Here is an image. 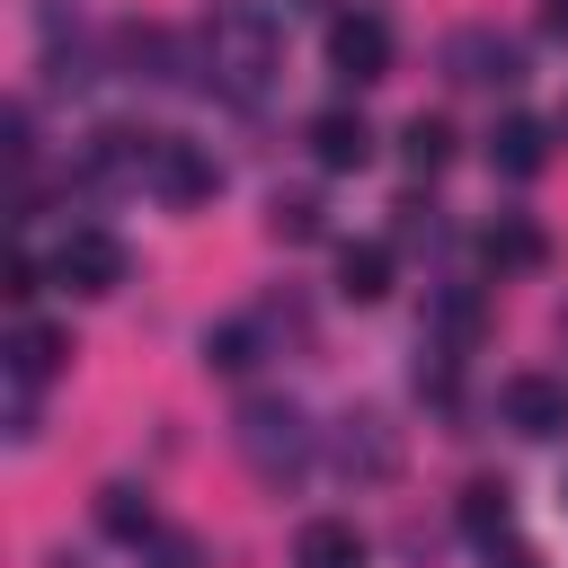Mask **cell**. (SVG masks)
Wrapping results in <instances>:
<instances>
[{"label": "cell", "instance_id": "obj_1", "mask_svg": "<svg viewBox=\"0 0 568 568\" xmlns=\"http://www.w3.org/2000/svg\"><path fill=\"white\" fill-rule=\"evenodd\" d=\"M195 71H204L231 106H257V98L275 89V71H284V27H275V9L222 0V9L204 18V36H195Z\"/></svg>", "mask_w": 568, "mask_h": 568}, {"label": "cell", "instance_id": "obj_2", "mask_svg": "<svg viewBox=\"0 0 568 568\" xmlns=\"http://www.w3.org/2000/svg\"><path fill=\"white\" fill-rule=\"evenodd\" d=\"M231 444H240V462H248L266 488H284V479L311 470V417H302L293 399H248L240 426H231Z\"/></svg>", "mask_w": 568, "mask_h": 568}, {"label": "cell", "instance_id": "obj_3", "mask_svg": "<svg viewBox=\"0 0 568 568\" xmlns=\"http://www.w3.org/2000/svg\"><path fill=\"white\" fill-rule=\"evenodd\" d=\"M390 53H399V36H390L382 9H337V18H328V71H337L346 89H373V80L390 71Z\"/></svg>", "mask_w": 568, "mask_h": 568}, {"label": "cell", "instance_id": "obj_4", "mask_svg": "<svg viewBox=\"0 0 568 568\" xmlns=\"http://www.w3.org/2000/svg\"><path fill=\"white\" fill-rule=\"evenodd\" d=\"M142 186L160 195V204H204L213 186H222V169H213V151L204 142H186V133H151V160H142Z\"/></svg>", "mask_w": 568, "mask_h": 568}, {"label": "cell", "instance_id": "obj_5", "mask_svg": "<svg viewBox=\"0 0 568 568\" xmlns=\"http://www.w3.org/2000/svg\"><path fill=\"white\" fill-rule=\"evenodd\" d=\"M124 266H133V257H124V240H115V231H98V222L62 231V248H53V284H62V293H89V302H98V293H115V284H124Z\"/></svg>", "mask_w": 568, "mask_h": 568}, {"label": "cell", "instance_id": "obj_6", "mask_svg": "<svg viewBox=\"0 0 568 568\" xmlns=\"http://www.w3.org/2000/svg\"><path fill=\"white\" fill-rule=\"evenodd\" d=\"M444 71H453L462 89H515V80H524V44L497 36V27H453V36H444Z\"/></svg>", "mask_w": 568, "mask_h": 568}, {"label": "cell", "instance_id": "obj_7", "mask_svg": "<svg viewBox=\"0 0 568 568\" xmlns=\"http://www.w3.org/2000/svg\"><path fill=\"white\" fill-rule=\"evenodd\" d=\"M497 417H506L515 435L550 444V435H568V382H550V373H515V382L497 390Z\"/></svg>", "mask_w": 568, "mask_h": 568}, {"label": "cell", "instance_id": "obj_8", "mask_svg": "<svg viewBox=\"0 0 568 568\" xmlns=\"http://www.w3.org/2000/svg\"><path fill=\"white\" fill-rule=\"evenodd\" d=\"M302 142H311V160H320V169H337V178L373 160V124H364L355 106H320V115L302 124Z\"/></svg>", "mask_w": 568, "mask_h": 568}, {"label": "cell", "instance_id": "obj_9", "mask_svg": "<svg viewBox=\"0 0 568 568\" xmlns=\"http://www.w3.org/2000/svg\"><path fill=\"white\" fill-rule=\"evenodd\" d=\"M337 470H346V479H390V470H399V435H390L373 408L337 417Z\"/></svg>", "mask_w": 568, "mask_h": 568}, {"label": "cell", "instance_id": "obj_10", "mask_svg": "<svg viewBox=\"0 0 568 568\" xmlns=\"http://www.w3.org/2000/svg\"><path fill=\"white\" fill-rule=\"evenodd\" d=\"M0 355H9V390H36V382H53V373H62V355H71V337H62L53 320H18Z\"/></svg>", "mask_w": 568, "mask_h": 568}, {"label": "cell", "instance_id": "obj_11", "mask_svg": "<svg viewBox=\"0 0 568 568\" xmlns=\"http://www.w3.org/2000/svg\"><path fill=\"white\" fill-rule=\"evenodd\" d=\"M488 169H497V178H541V169H550V124H541V115H497Z\"/></svg>", "mask_w": 568, "mask_h": 568}, {"label": "cell", "instance_id": "obj_12", "mask_svg": "<svg viewBox=\"0 0 568 568\" xmlns=\"http://www.w3.org/2000/svg\"><path fill=\"white\" fill-rule=\"evenodd\" d=\"M479 257H488L497 275H532V266L550 257V240H541V231H532L524 213H497V222L479 231Z\"/></svg>", "mask_w": 568, "mask_h": 568}, {"label": "cell", "instance_id": "obj_13", "mask_svg": "<svg viewBox=\"0 0 568 568\" xmlns=\"http://www.w3.org/2000/svg\"><path fill=\"white\" fill-rule=\"evenodd\" d=\"M373 550H364V532L355 524H337V515H320V524H302V541H293V568H364Z\"/></svg>", "mask_w": 568, "mask_h": 568}, {"label": "cell", "instance_id": "obj_14", "mask_svg": "<svg viewBox=\"0 0 568 568\" xmlns=\"http://www.w3.org/2000/svg\"><path fill=\"white\" fill-rule=\"evenodd\" d=\"M337 293L346 302H382L390 293V240H346L337 248Z\"/></svg>", "mask_w": 568, "mask_h": 568}, {"label": "cell", "instance_id": "obj_15", "mask_svg": "<svg viewBox=\"0 0 568 568\" xmlns=\"http://www.w3.org/2000/svg\"><path fill=\"white\" fill-rule=\"evenodd\" d=\"M506 524H515V488L506 479H470L462 488V532L488 550V541H506Z\"/></svg>", "mask_w": 568, "mask_h": 568}, {"label": "cell", "instance_id": "obj_16", "mask_svg": "<svg viewBox=\"0 0 568 568\" xmlns=\"http://www.w3.org/2000/svg\"><path fill=\"white\" fill-rule=\"evenodd\" d=\"M98 524H106L115 541H133V550H142V541L160 532V515H151V497H142L133 479H115V488H98Z\"/></svg>", "mask_w": 568, "mask_h": 568}, {"label": "cell", "instance_id": "obj_17", "mask_svg": "<svg viewBox=\"0 0 568 568\" xmlns=\"http://www.w3.org/2000/svg\"><path fill=\"white\" fill-rule=\"evenodd\" d=\"M115 53H124V71H133V80H178V71H169V62H178L169 27H124V36H115Z\"/></svg>", "mask_w": 568, "mask_h": 568}, {"label": "cell", "instance_id": "obj_18", "mask_svg": "<svg viewBox=\"0 0 568 568\" xmlns=\"http://www.w3.org/2000/svg\"><path fill=\"white\" fill-rule=\"evenodd\" d=\"M399 160H408L417 178H435V169L453 160V124H444V115H408V124H399Z\"/></svg>", "mask_w": 568, "mask_h": 568}, {"label": "cell", "instance_id": "obj_19", "mask_svg": "<svg viewBox=\"0 0 568 568\" xmlns=\"http://www.w3.org/2000/svg\"><path fill=\"white\" fill-rule=\"evenodd\" d=\"M257 355H266V328H257V320H222V328L204 337V364H213V373H248Z\"/></svg>", "mask_w": 568, "mask_h": 568}, {"label": "cell", "instance_id": "obj_20", "mask_svg": "<svg viewBox=\"0 0 568 568\" xmlns=\"http://www.w3.org/2000/svg\"><path fill=\"white\" fill-rule=\"evenodd\" d=\"M266 222H275V240H293V248H302V240H320V195H311V186H293V195H275V204H266Z\"/></svg>", "mask_w": 568, "mask_h": 568}, {"label": "cell", "instance_id": "obj_21", "mask_svg": "<svg viewBox=\"0 0 568 568\" xmlns=\"http://www.w3.org/2000/svg\"><path fill=\"white\" fill-rule=\"evenodd\" d=\"M142 568H204V541L195 532H151L142 541Z\"/></svg>", "mask_w": 568, "mask_h": 568}, {"label": "cell", "instance_id": "obj_22", "mask_svg": "<svg viewBox=\"0 0 568 568\" xmlns=\"http://www.w3.org/2000/svg\"><path fill=\"white\" fill-rule=\"evenodd\" d=\"M0 293H9V302H36V293H44V266H36V257H9V284H0Z\"/></svg>", "mask_w": 568, "mask_h": 568}, {"label": "cell", "instance_id": "obj_23", "mask_svg": "<svg viewBox=\"0 0 568 568\" xmlns=\"http://www.w3.org/2000/svg\"><path fill=\"white\" fill-rule=\"evenodd\" d=\"M488 568H541V550H532V541H515V532H506V541H488Z\"/></svg>", "mask_w": 568, "mask_h": 568}, {"label": "cell", "instance_id": "obj_24", "mask_svg": "<svg viewBox=\"0 0 568 568\" xmlns=\"http://www.w3.org/2000/svg\"><path fill=\"white\" fill-rule=\"evenodd\" d=\"M541 27H550V36H568V0H541Z\"/></svg>", "mask_w": 568, "mask_h": 568}, {"label": "cell", "instance_id": "obj_25", "mask_svg": "<svg viewBox=\"0 0 568 568\" xmlns=\"http://www.w3.org/2000/svg\"><path fill=\"white\" fill-rule=\"evenodd\" d=\"M550 133H559V142H568V106H559V124H550Z\"/></svg>", "mask_w": 568, "mask_h": 568}, {"label": "cell", "instance_id": "obj_26", "mask_svg": "<svg viewBox=\"0 0 568 568\" xmlns=\"http://www.w3.org/2000/svg\"><path fill=\"white\" fill-rule=\"evenodd\" d=\"M559 346H568V311H559Z\"/></svg>", "mask_w": 568, "mask_h": 568}]
</instances>
